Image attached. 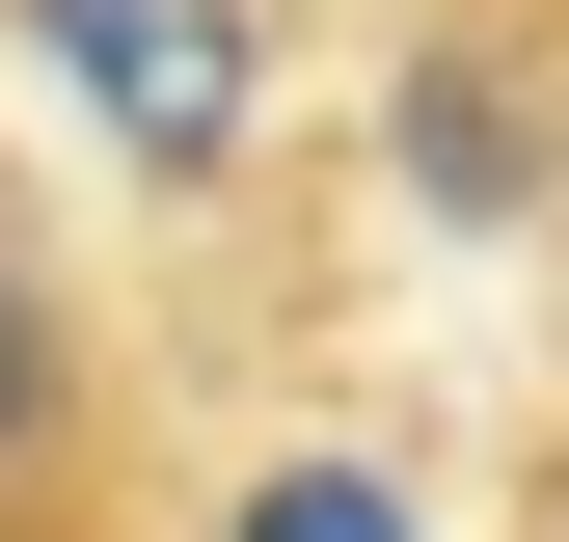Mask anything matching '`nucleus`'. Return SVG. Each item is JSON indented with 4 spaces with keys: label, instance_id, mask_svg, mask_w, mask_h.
<instances>
[{
    "label": "nucleus",
    "instance_id": "1",
    "mask_svg": "<svg viewBox=\"0 0 569 542\" xmlns=\"http://www.w3.org/2000/svg\"><path fill=\"white\" fill-rule=\"evenodd\" d=\"M54 54H82V109L136 136V163H218L244 136V0H28Z\"/></svg>",
    "mask_w": 569,
    "mask_h": 542
},
{
    "label": "nucleus",
    "instance_id": "2",
    "mask_svg": "<svg viewBox=\"0 0 569 542\" xmlns=\"http://www.w3.org/2000/svg\"><path fill=\"white\" fill-rule=\"evenodd\" d=\"M54 434V299H28V244H0V461Z\"/></svg>",
    "mask_w": 569,
    "mask_h": 542
},
{
    "label": "nucleus",
    "instance_id": "3",
    "mask_svg": "<svg viewBox=\"0 0 569 542\" xmlns=\"http://www.w3.org/2000/svg\"><path fill=\"white\" fill-rule=\"evenodd\" d=\"M244 542H407V515H380V489H352V461H299V489H271Z\"/></svg>",
    "mask_w": 569,
    "mask_h": 542
}]
</instances>
